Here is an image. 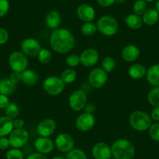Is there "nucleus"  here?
Here are the masks:
<instances>
[{"mask_svg":"<svg viewBox=\"0 0 159 159\" xmlns=\"http://www.w3.org/2000/svg\"><path fill=\"white\" fill-rule=\"evenodd\" d=\"M143 24L148 26H153L159 20V13L156 9H148L142 15Z\"/></svg>","mask_w":159,"mask_h":159,"instance_id":"obj_24","label":"nucleus"},{"mask_svg":"<svg viewBox=\"0 0 159 159\" xmlns=\"http://www.w3.org/2000/svg\"><path fill=\"white\" fill-rule=\"evenodd\" d=\"M148 101L150 105L159 107V87H154L148 94Z\"/></svg>","mask_w":159,"mask_h":159,"instance_id":"obj_28","label":"nucleus"},{"mask_svg":"<svg viewBox=\"0 0 159 159\" xmlns=\"http://www.w3.org/2000/svg\"><path fill=\"white\" fill-rule=\"evenodd\" d=\"M156 10H157L159 13V0H157V2H156Z\"/></svg>","mask_w":159,"mask_h":159,"instance_id":"obj_49","label":"nucleus"},{"mask_svg":"<svg viewBox=\"0 0 159 159\" xmlns=\"http://www.w3.org/2000/svg\"><path fill=\"white\" fill-rule=\"evenodd\" d=\"M98 30L97 25L96 24L93 22H86L81 26V28H80V31L85 36H92L94 34L96 33V31Z\"/></svg>","mask_w":159,"mask_h":159,"instance_id":"obj_29","label":"nucleus"},{"mask_svg":"<svg viewBox=\"0 0 159 159\" xmlns=\"http://www.w3.org/2000/svg\"><path fill=\"white\" fill-rule=\"evenodd\" d=\"M66 63L67 64V66H69L70 67L77 66L80 63V58L76 54L69 55L66 58Z\"/></svg>","mask_w":159,"mask_h":159,"instance_id":"obj_37","label":"nucleus"},{"mask_svg":"<svg viewBox=\"0 0 159 159\" xmlns=\"http://www.w3.org/2000/svg\"><path fill=\"white\" fill-rule=\"evenodd\" d=\"M55 146L61 152L68 153L74 148V140L70 134L62 133L56 137Z\"/></svg>","mask_w":159,"mask_h":159,"instance_id":"obj_12","label":"nucleus"},{"mask_svg":"<svg viewBox=\"0 0 159 159\" xmlns=\"http://www.w3.org/2000/svg\"><path fill=\"white\" fill-rule=\"evenodd\" d=\"M9 39V33L5 28L0 27V45H2L7 42Z\"/></svg>","mask_w":159,"mask_h":159,"instance_id":"obj_40","label":"nucleus"},{"mask_svg":"<svg viewBox=\"0 0 159 159\" xmlns=\"http://www.w3.org/2000/svg\"><path fill=\"white\" fill-rule=\"evenodd\" d=\"M129 124L131 127L139 132L148 130L152 124V119L148 113L143 111H134L129 116Z\"/></svg>","mask_w":159,"mask_h":159,"instance_id":"obj_3","label":"nucleus"},{"mask_svg":"<svg viewBox=\"0 0 159 159\" xmlns=\"http://www.w3.org/2000/svg\"><path fill=\"white\" fill-rule=\"evenodd\" d=\"M21 51L27 57H37L39 52L42 49V47L39 42L34 38H26L21 42Z\"/></svg>","mask_w":159,"mask_h":159,"instance_id":"obj_11","label":"nucleus"},{"mask_svg":"<svg viewBox=\"0 0 159 159\" xmlns=\"http://www.w3.org/2000/svg\"><path fill=\"white\" fill-rule=\"evenodd\" d=\"M144 1L146 2H154V0H144Z\"/></svg>","mask_w":159,"mask_h":159,"instance_id":"obj_51","label":"nucleus"},{"mask_svg":"<svg viewBox=\"0 0 159 159\" xmlns=\"http://www.w3.org/2000/svg\"><path fill=\"white\" fill-rule=\"evenodd\" d=\"M150 137L154 141L159 142V123H152L148 129Z\"/></svg>","mask_w":159,"mask_h":159,"instance_id":"obj_36","label":"nucleus"},{"mask_svg":"<svg viewBox=\"0 0 159 159\" xmlns=\"http://www.w3.org/2000/svg\"><path fill=\"white\" fill-rule=\"evenodd\" d=\"M78 18L83 22H92L95 18V10L89 4L83 3L80 5L76 10Z\"/></svg>","mask_w":159,"mask_h":159,"instance_id":"obj_17","label":"nucleus"},{"mask_svg":"<svg viewBox=\"0 0 159 159\" xmlns=\"http://www.w3.org/2000/svg\"><path fill=\"white\" fill-rule=\"evenodd\" d=\"M10 102L8 96L0 94V109H5L9 105Z\"/></svg>","mask_w":159,"mask_h":159,"instance_id":"obj_41","label":"nucleus"},{"mask_svg":"<svg viewBox=\"0 0 159 159\" xmlns=\"http://www.w3.org/2000/svg\"><path fill=\"white\" fill-rule=\"evenodd\" d=\"M76 127L79 131L88 132L93 129L95 124V118L91 113L84 112L77 116L76 119Z\"/></svg>","mask_w":159,"mask_h":159,"instance_id":"obj_10","label":"nucleus"},{"mask_svg":"<svg viewBox=\"0 0 159 159\" xmlns=\"http://www.w3.org/2000/svg\"><path fill=\"white\" fill-rule=\"evenodd\" d=\"M116 62L111 56H107L104 58L102 62V68L105 70L106 73H111L116 69Z\"/></svg>","mask_w":159,"mask_h":159,"instance_id":"obj_30","label":"nucleus"},{"mask_svg":"<svg viewBox=\"0 0 159 159\" xmlns=\"http://www.w3.org/2000/svg\"><path fill=\"white\" fill-rule=\"evenodd\" d=\"M9 79L15 85L18 84L20 82H22V74L21 73H19V72H15L13 71L11 73H10V76L9 77Z\"/></svg>","mask_w":159,"mask_h":159,"instance_id":"obj_39","label":"nucleus"},{"mask_svg":"<svg viewBox=\"0 0 159 159\" xmlns=\"http://www.w3.org/2000/svg\"><path fill=\"white\" fill-rule=\"evenodd\" d=\"M10 144L13 148H20L27 144L29 140V134L25 129H14L9 135Z\"/></svg>","mask_w":159,"mask_h":159,"instance_id":"obj_8","label":"nucleus"},{"mask_svg":"<svg viewBox=\"0 0 159 159\" xmlns=\"http://www.w3.org/2000/svg\"><path fill=\"white\" fill-rule=\"evenodd\" d=\"M111 154L116 159H133L135 148L132 142L126 139H119L111 145Z\"/></svg>","mask_w":159,"mask_h":159,"instance_id":"obj_2","label":"nucleus"},{"mask_svg":"<svg viewBox=\"0 0 159 159\" xmlns=\"http://www.w3.org/2000/svg\"><path fill=\"white\" fill-rule=\"evenodd\" d=\"M9 65L13 71L22 73L28 67V57L22 52H13L9 56Z\"/></svg>","mask_w":159,"mask_h":159,"instance_id":"obj_6","label":"nucleus"},{"mask_svg":"<svg viewBox=\"0 0 159 159\" xmlns=\"http://www.w3.org/2000/svg\"><path fill=\"white\" fill-rule=\"evenodd\" d=\"M52 159H64V158H63V157H60V156H56V157H52Z\"/></svg>","mask_w":159,"mask_h":159,"instance_id":"obj_50","label":"nucleus"},{"mask_svg":"<svg viewBox=\"0 0 159 159\" xmlns=\"http://www.w3.org/2000/svg\"><path fill=\"white\" fill-rule=\"evenodd\" d=\"M151 117L154 121L159 122V107H154V109L151 111Z\"/></svg>","mask_w":159,"mask_h":159,"instance_id":"obj_46","label":"nucleus"},{"mask_svg":"<svg viewBox=\"0 0 159 159\" xmlns=\"http://www.w3.org/2000/svg\"><path fill=\"white\" fill-rule=\"evenodd\" d=\"M92 155L94 159H111V148L105 142H98L92 148Z\"/></svg>","mask_w":159,"mask_h":159,"instance_id":"obj_15","label":"nucleus"},{"mask_svg":"<svg viewBox=\"0 0 159 159\" xmlns=\"http://www.w3.org/2000/svg\"><path fill=\"white\" fill-rule=\"evenodd\" d=\"M27 159H48V157L43 154L39 152H34L27 156Z\"/></svg>","mask_w":159,"mask_h":159,"instance_id":"obj_43","label":"nucleus"},{"mask_svg":"<svg viewBox=\"0 0 159 159\" xmlns=\"http://www.w3.org/2000/svg\"><path fill=\"white\" fill-rule=\"evenodd\" d=\"M34 148L41 154H49L54 150L55 143L49 137H40L35 140Z\"/></svg>","mask_w":159,"mask_h":159,"instance_id":"obj_16","label":"nucleus"},{"mask_svg":"<svg viewBox=\"0 0 159 159\" xmlns=\"http://www.w3.org/2000/svg\"><path fill=\"white\" fill-rule=\"evenodd\" d=\"M76 76H77L76 72L73 69L68 68L66 69V70L61 73L60 78L62 79V80L64 82L65 84H72L73 82L75 81Z\"/></svg>","mask_w":159,"mask_h":159,"instance_id":"obj_27","label":"nucleus"},{"mask_svg":"<svg viewBox=\"0 0 159 159\" xmlns=\"http://www.w3.org/2000/svg\"><path fill=\"white\" fill-rule=\"evenodd\" d=\"M84 109L85 112H88V113H91V114H93V113L94 112V111H95L96 107L94 104L87 103V105H85Z\"/></svg>","mask_w":159,"mask_h":159,"instance_id":"obj_47","label":"nucleus"},{"mask_svg":"<svg viewBox=\"0 0 159 159\" xmlns=\"http://www.w3.org/2000/svg\"><path fill=\"white\" fill-rule=\"evenodd\" d=\"M22 74V82L27 86H34L38 84L39 80V76L38 73L33 70H26L21 73Z\"/></svg>","mask_w":159,"mask_h":159,"instance_id":"obj_23","label":"nucleus"},{"mask_svg":"<svg viewBox=\"0 0 159 159\" xmlns=\"http://www.w3.org/2000/svg\"><path fill=\"white\" fill-rule=\"evenodd\" d=\"M147 81L154 87H159V63L151 66L146 73Z\"/></svg>","mask_w":159,"mask_h":159,"instance_id":"obj_21","label":"nucleus"},{"mask_svg":"<svg viewBox=\"0 0 159 159\" xmlns=\"http://www.w3.org/2000/svg\"><path fill=\"white\" fill-rule=\"evenodd\" d=\"M37 57H38L39 62L42 64H48L51 62L52 56L51 52L48 49H47V48H42Z\"/></svg>","mask_w":159,"mask_h":159,"instance_id":"obj_33","label":"nucleus"},{"mask_svg":"<svg viewBox=\"0 0 159 159\" xmlns=\"http://www.w3.org/2000/svg\"><path fill=\"white\" fill-rule=\"evenodd\" d=\"M80 63L86 67H91L95 65L99 59V53L95 48H88L84 50L80 56Z\"/></svg>","mask_w":159,"mask_h":159,"instance_id":"obj_14","label":"nucleus"},{"mask_svg":"<svg viewBox=\"0 0 159 159\" xmlns=\"http://www.w3.org/2000/svg\"><path fill=\"white\" fill-rule=\"evenodd\" d=\"M147 10H148V6L144 0H137L133 6L134 13L139 16H142Z\"/></svg>","mask_w":159,"mask_h":159,"instance_id":"obj_31","label":"nucleus"},{"mask_svg":"<svg viewBox=\"0 0 159 159\" xmlns=\"http://www.w3.org/2000/svg\"><path fill=\"white\" fill-rule=\"evenodd\" d=\"M108 80V73L102 68H94L90 72L88 81L90 85L94 88H101L106 84Z\"/></svg>","mask_w":159,"mask_h":159,"instance_id":"obj_9","label":"nucleus"},{"mask_svg":"<svg viewBox=\"0 0 159 159\" xmlns=\"http://www.w3.org/2000/svg\"><path fill=\"white\" fill-rule=\"evenodd\" d=\"M10 146L9 138L7 137H0V150H7Z\"/></svg>","mask_w":159,"mask_h":159,"instance_id":"obj_42","label":"nucleus"},{"mask_svg":"<svg viewBox=\"0 0 159 159\" xmlns=\"http://www.w3.org/2000/svg\"><path fill=\"white\" fill-rule=\"evenodd\" d=\"M43 88L45 92L52 96L60 94L65 89V84L59 76H51L45 79Z\"/></svg>","mask_w":159,"mask_h":159,"instance_id":"obj_5","label":"nucleus"},{"mask_svg":"<svg viewBox=\"0 0 159 159\" xmlns=\"http://www.w3.org/2000/svg\"><path fill=\"white\" fill-rule=\"evenodd\" d=\"M10 2L8 0H0V18L3 17L10 10Z\"/></svg>","mask_w":159,"mask_h":159,"instance_id":"obj_38","label":"nucleus"},{"mask_svg":"<svg viewBox=\"0 0 159 159\" xmlns=\"http://www.w3.org/2000/svg\"><path fill=\"white\" fill-rule=\"evenodd\" d=\"M124 22L129 28L133 30H138L143 26V22L142 16L135 13H130L123 19Z\"/></svg>","mask_w":159,"mask_h":159,"instance_id":"obj_22","label":"nucleus"},{"mask_svg":"<svg viewBox=\"0 0 159 159\" xmlns=\"http://www.w3.org/2000/svg\"><path fill=\"white\" fill-rule=\"evenodd\" d=\"M96 2L102 7H109L115 3V0H96Z\"/></svg>","mask_w":159,"mask_h":159,"instance_id":"obj_44","label":"nucleus"},{"mask_svg":"<svg viewBox=\"0 0 159 159\" xmlns=\"http://www.w3.org/2000/svg\"><path fill=\"white\" fill-rule=\"evenodd\" d=\"M126 2V0H115V2L117 4H123Z\"/></svg>","mask_w":159,"mask_h":159,"instance_id":"obj_48","label":"nucleus"},{"mask_svg":"<svg viewBox=\"0 0 159 159\" xmlns=\"http://www.w3.org/2000/svg\"><path fill=\"white\" fill-rule=\"evenodd\" d=\"M56 129V122L53 119L47 118L42 119L37 126V132L40 137H49Z\"/></svg>","mask_w":159,"mask_h":159,"instance_id":"obj_13","label":"nucleus"},{"mask_svg":"<svg viewBox=\"0 0 159 159\" xmlns=\"http://www.w3.org/2000/svg\"><path fill=\"white\" fill-rule=\"evenodd\" d=\"M50 45L55 52L66 54L73 48L75 38L72 32L66 28L55 29L50 36Z\"/></svg>","mask_w":159,"mask_h":159,"instance_id":"obj_1","label":"nucleus"},{"mask_svg":"<svg viewBox=\"0 0 159 159\" xmlns=\"http://www.w3.org/2000/svg\"><path fill=\"white\" fill-rule=\"evenodd\" d=\"M98 30L105 36H113L116 34L119 30V23L116 19L109 15H104L98 20Z\"/></svg>","mask_w":159,"mask_h":159,"instance_id":"obj_4","label":"nucleus"},{"mask_svg":"<svg viewBox=\"0 0 159 159\" xmlns=\"http://www.w3.org/2000/svg\"><path fill=\"white\" fill-rule=\"evenodd\" d=\"M13 129V119L7 116L0 117V137L9 136Z\"/></svg>","mask_w":159,"mask_h":159,"instance_id":"obj_20","label":"nucleus"},{"mask_svg":"<svg viewBox=\"0 0 159 159\" xmlns=\"http://www.w3.org/2000/svg\"><path fill=\"white\" fill-rule=\"evenodd\" d=\"M62 21L60 13L56 10H52L48 12L45 16V25L50 29H57L59 27Z\"/></svg>","mask_w":159,"mask_h":159,"instance_id":"obj_19","label":"nucleus"},{"mask_svg":"<svg viewBox=\"0 0 159 159\" xmlns=\"http://www.w3.org/2000/svg\"><path fill=\"white\" fill-rule=\"evenodd\" d=\"M16 86L9 78H2L0 80V94L10 95L15 91Z\"/></svg>","mask_w":159,"mask_h":159,"instance_id":"obj_26","label":"nucleus"},{"mask_svg":"<svg viewBox=\"0 0 159 159\" xmlns=\"http://www.w3.org/2000/svg\"><path fill=\"white\" fill-rule=\"evenodd\" d=\"M24 126V120L20 118H16L13 119V127L14 129H22Z\"/></svg>","mask_w":159,"mask_h":159,"instance_id":"obj_45","label":"nucleus"},{"mask_svg":"<svg viewBox=\"0 0 159 159\" xmlns=\"http://www.w3.org/2000/svg\"><path fill=\"white\" fill-rule=\"evenodd\" d=\"M140 54V51L137 46L134 45H126L122 50L121 56L123 60L128 62H132L137 60Z\"/></svg>","mask_w":159,"mask_h":159,"instance_id":"obj_18","label":"nucleus"},{"mask_svg":"<svg viewBox=\"0 0 159 159\" xmlns=\"http://www.w3.org/2000/svg\"><path fill=\"white\" fill-rule=\"evenodd\" d=\"M66 159H88V156L84 151L79 148H73L67 153Z\"/></svg>","mask_w":159,"mask_h":159,"instance_id":"obj_32","label":"nucleus"},{"mask_svg":"<svg viewBox=\"0 0 159 159\" xmlns=\"http://www.w3.org/2000/svg\"><path fill=\"white\" fill-rule=\"evenodd\" d=\"M86 92L83 90H76L69 97V105L75 111H80L84 108L88 103Z\"/></svg>","mask_w":159,"mask_h":159,"instance_id":"obj_7","label":"nucleus"},{"mask_svg":"<svg viewBox=\"0 0 159 159\" xmlns=\"http://www.w3.org/2000/svg\"><path fill=\"white\" fill-rule=\"evenodd\" d=\"M147 70L144 66L140 63H134L129 66L128 70V73L129 76L133 79L139 80L143 78V76H146Z\"/></svg>","mask_w":159,"mask_h":159,"instance_id":"obj_25","label":"nucleus"},{"mask_svg":"<svg viewBox=\"0 0 159 159\" xmlns=\"http://www.w3.org/2000/svg\"><path fill=\"white\" fill-rule=\"evenodd\" d=\"M7 159H24V152L20 148H12L6 154Z\"/></svg>","mask_w":159,"mask_h":159,"instance_id":"obj_35","label":"nucleus"},{"mask_svg":"<svg viewBox=\"0 0 159 159\" xmlns=\"http://www.w3.org/2000/svg\"><path fill=\"white\" fill-rule=\"evenodd\" d=\"M6 116L14 119L17 118L20 114V108L16 103H10V105L5 108Z\"/></svg>","mask_w":159,"mask_h":159,"instance_id":"obj_34","label":"nucleus"}]
</instances>
